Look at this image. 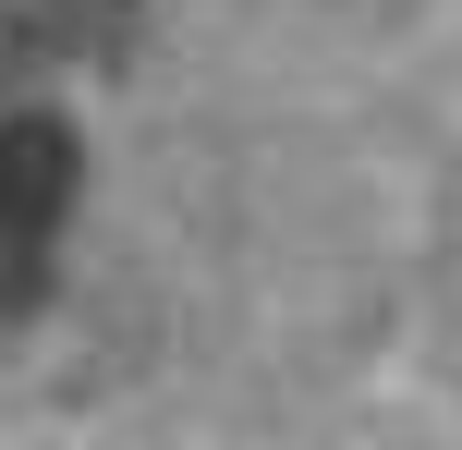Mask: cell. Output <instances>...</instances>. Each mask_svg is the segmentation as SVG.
<instances>
[{
  "label": "cell",
  "mask_w": 462,
  "mask_h": 450,
  "mask_svg": "<svg viewBox=\"0 0 462 450\" xmlns=\"http://www.w3.org/2000/svg\"><path fill=\"white\" fill-rule=\"evenodd\" d=\"M86 219V122L61 97H0V329L49 317Z\"/></svg>",
  "instance_id": "1"
},
{
  "label": "cell",
  "mask_w": 462,
  "mask_h": 450,
  "mask_svg": "<svg viewBox=\"0 0 462 450\" xmlns=\"http://www.w3.org/2000/svg\"><path fill=\"white\" fill-rule=\"evenodd\" d=\"M122 37H134V0H13V13H0V73L110 61Z\"/></svg>",
  "instance_id": "2"
}]
</instances>
